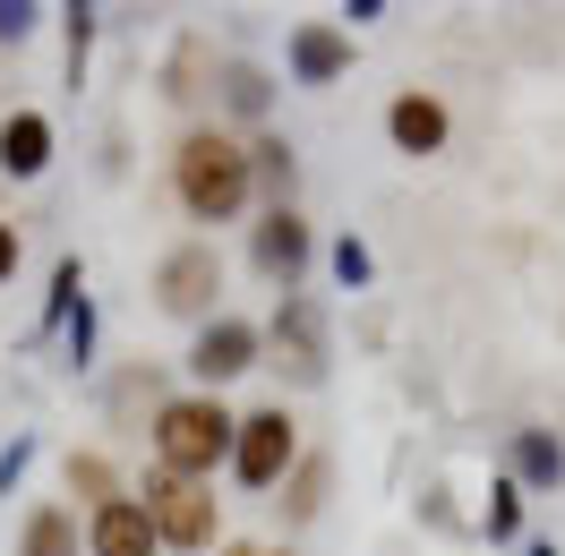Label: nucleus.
Here are the masks:
<instances>
[{
	"mask_svg": "<svg viewBox=\"0 0 565 556\" xmlns=\"http://www.w3.org/2000/svg\"><path fill=\"white\" fill-rule=\"evenodd\" d=\"M172 189H180V206L198 214V223H232V214L248 206V146L241 138H223V129H189L172 154Z\"/></svg>",
	"mask_w": 565,
	"mask_h": 556,
	"instance_id": "nucleus-1",
	"label": "nucleus"
},
{
	"mask_svg": "<svg viewBox=\"0 0 565 556\" xmlns=\"http://www.w3.org/2000/svg\"><path fill=\"white\" fill-rule=\"evenodd\" d=\"M232 437H241V419L223 411L214 394H180V403L154 411V453L180 480H206L214 462H232Z\"/></svg>",
	"mask_w": 565,
	"mask_h": 556,
	"instance_id": "nucleus-2",
	"label": "nucleus"
},
{
	"mask_svg": "<svg viewBox=\"0 0 565 556\" xmlns=\"http://www.w3.org/2000/svg\"><path fill=\"white\" fill-rule=\"evenodd\" d=\"M138 505H146V522H154V539H163V548H214V496H206V480L154 471Z\"/></svg>",
	"mask_w": 565,
	"mask_h": 556,
	"instance_id": "nucleus-3",
	"label": "nucleus"
},
{
	"mask_svg": "<svg viewBox=\"0 0 565 556\" xmlns=\"http://www.w3.org/2000/svg\"><path fill=\"white\" fill-rule=\"evenodd\" d=\"M300 462V437H291V411H248L241 437H232V471H241V488H275L282 471Z\"/></svg>",
	"mask_w": 565,
	"mask_h": 556,
	"instance_id": "nucleus-4",
	"label": "nucleus"
},
{
	"mask_svg": "<svg viewBox=\"0 0 565 556\" xmlns=\"http://www.w3.org/2000/svg\"><path fill=\"white\" fill-rule=\"evenodd\" d=\"M214 291H223V266H214V248L206 240H189L163 257V275H154V300L172 317H206L214 309Z\"/></svg>",
	"mask_w": 565,
	"mask_h": 556,
	"instance_id": "nucleus-5",
	"label": "nucleus"
},
{
	"mask_svg": "<svg viewBox=\"0 0 565 556\" xmlns=\"http://www.w3.org/2000/svg\"><path fill=\"white\" fill-rule=\"evenodd\" d=\"M189 368H198L206 385L241 377V368H257V325H248V317H214L206 334H198V351H189Z\"/></svg>",
	"mask_w": 565,
	"mask_h": 556,
	"instance_id": "nucleus-6",
	"label": "nucleus"
},
{
	"mask_svg": "<svg viewBox=\"0 0 565 556\" xmlns=\"http://www.w3.org/2000/svg\"><path fill=\"white\" fill-rule=\"evenodd\" d=\"M446 129H455V120H446V104H437V95H420V86L386 104V138H394V154H437V146H446Z\"/></svg>",
	"mask_w": 565,
	"mask_h": 556,
	"instance_id": "nucleus-7",
	"label": "nucleus"
},
{
	"mask_svg": "<svg viewBox=\"0 0 565 556\" xmlns=\"http://www.w3.org/2000/svg\"><path fill=\"white\" fill-rule=\"evenodd\" d=\"M163 539H154V522H146L138 496H120V505H104V514L86 522V556H154Z\"/></svg>",
	"mask_w": 565,
	"mask_h": 556,
	"instance_id": "nucleus-8",
	"label": "nucleus"
},
{
	"mask_svg": "<svg viewBox=\"0 0 565 556\" xmlns=\"http://www.w3.org/2000/svg\"><path fill=\"white\" fill-rule=\"evenodd\" d=\"M257 266H266V275H275L282 291L300 282V266H309V223H300L291 206H275L266 223H257Z\"/></svg>",
	"mask_w": 565,
	"mask_h": 556,
	"instance_id": "nucleus-9",
	"label": "nucleus"
},
{
	"mask_svg": "<svg viewBox=\"0 0 565 556\" xmlns=\"http://www.w3.org/2000/svg\"><path fill=\"white\" fill-rule=\"evenodd\" d=\"M343 70H352V35H334V26H300L291 35V77L300 86H334Z\"/></svg>",
	"mask_w": 565,
	"mask_h": 556,
	"instance_id": "nucleus-10",
	"label": "nucleus"
},
{
	"mask_svg": "<svg viewBox=\"0 0 565 556\" xmlns=\"http://www.w3.org/2000/svg\"><path fill=\"white\" fill-rule=\"evenodd\" d=\"M43 163H52V120H43V111H9V120H0V172L35 180Z\"/></svg>",
	"mask_w": 565,
	"mask_h": 556,
	"instance_id": "nucleus-11",
	"label": "nucleus"
},
{
	"mask_svg": "<svg viewBox=\"0 0 565 556\" xmlns=\"http://www.w3.org/2000/svg\"><path fill=\"white\" fill-rule=\"evenodd\" d=\"M565 480V446L548 428H514V488H557Z\"/></svg>",
	"mask_w": 565,
	"mask_h": 556,
	"instance_id": "nucleus-12",
	"label": "nucleus"
},
{
	"mask_svg": "<svg viewBox=\"0 0 565 556\" xmlns=\"http://www.w3.org/2000/svg\"><path fill=\"white\" fill-rule=\"evenodd\" d=\"M18 556H77V522L61 514V505H35L26 514V548Z\"/></svg>",
	"mask_w": 565,
	"mask_h": 556,
	"instance_id": "nucleus-13",
	"label": "nucleus"
},
{
	"mask_svg": "<svg viewBox=\"0 0 565 556\" xmlns=\"http://www.w3.org/2000/svg\"><path fill=\"white\" fill-rule=\"evenodd\" d=\"M70 488L86 496V505H95V514H104V505H120V488H111V462H95V453H77V462H70Z\"/></svg>",
	"mask_w": 565,
	"mask_h": 556,
	"instance_id": "nucleus-14",
	"label": "nucleus"
},
{
	"mask_svg": "<svg viewBox=\"0 0 565 556\" xmlns=\"http://www.w3.org/2000/svg\"><path fill=\"white\" fill-rule=\"evenodd\" d=\"M514 531H523V488L497 480V496H489V539H514Z\"/></svg>",
	"mask_w": 565,
	"mask_h": 556,
	"instance_id": "nucleus-15",
	"label": "nucleus"
},
{
	"mask_svg": "<svg viewBox=\"0 0 565 556\" xmlns=\"http://www.w3.org/2000/svg\"><path fill=\"white\" fill-rule=\"evenodd\" d=\"M248 180H275V189H282V180H291V146L257 138V146H248Z\"/></svg>",
	"mask_w": 565,
	"mask_h": 556,
	"instance_id": "nucleus-16",
	"label": "nucleus"
},
{
	"mask_svg": "<svg viewBox=\"0 0 565 556\" xmlns=\"http://www.w3.org/2000/svg\"><path fill=\"white\" fill-rule=\"evenodd\" d=\"M318 488H326V471L300 462V471H291V514H318Z\"/></svg>",
	"mask_w": 565,
	"mask_h": 556,
	"instance_id": "nucleus-17",
	"label": "nucleus"
},
{
	"mask_svg": "<svg viewBox=\"0 0 565 556\" xmlns=\"http://www.w3.org/2000/svg\"><path fill=\"white\" fill-rule=\"evenodd\" d=\"M86 43H95V9H70V77L86 70Z\"/></svg>",
	"mask_w": 565,
	"mask_h": 556,
	"instance_id": "nucleus-18",
	"label": "nucleus"
},
{
	"mask_svg": "<svg viewBox=\"0 0 565 556\" xmlns=\"http://www.w3.org/2000/svg\"><path fill=\"white\" fill-rule=\"evenodd\" d=\"M334 275H343V282H369V248H360V240H334Z\"/></svg>",
	"mask_w": 565,
	"mask_h": 556,
	"instance_id": "nucleus-19",
	"label": "nucleus"
},
{
	"mask_svg": "<svg viewBox=\"0 0 565 556\" xmlns=\"http://www.w3.org/2000/svg\"><path fill=\"white\" fill-rule=\"evenodd\" d=\"M232 104L257 111V104H266V77H257V70H232Z\"/></svg>",
	"mask_w": 565,
	"mask_h": 556,
	"instance_id": "nucleus-20",
	"label": "nucleus"
},
{
	"mask_svg": "<svg viewBox=\"0 0 565 556\" xmlns=\"http://www.w3.org/2000/svg\"><path fill=\"white\" fill-rule=\"evenodd\" d=\"M35 18H43V9H26V0H0V35H9V43L26 35V26H35Z\"/></svg>",
	"mask_w": 565,
	"mask_h": 556,
	"instance_id": "nucleus-21",
	"label": "nucleus"
},
{
	"mask_svg": "<svg viewBox=\"0 0 565 556\" xmlns=\"http://www.w3.org/2000/svg\"><path fill=\"white\" fill-rule=\"evenodd\" d=\"M18 275V223H0V282Z\"/></svg>",
	"mask_w": 565,
	"mask_h": 556,
	"instance_id": "nucleus-22",
	"label": "nucleus"
},
{
	"mask_svg": "<svg viewBox=\"0 0 565 556\" xmlns=\"http://www.w3.org/2000/svg\"><path fill=\"white\" fill-rule=\"evenodd\" d=\"M26 453H35V446H9V453H0V488H18V471H26Z\"/></svg>",
	"mask_w": 565,
	"mask_h": 556,
	"instance_id": "nucleus-23",
	"label": "nucleus"
},
{
	"mask_svg": "<svg viewBox=\"0 0 565 556\" xmlns=\"http://www.w3.org/2000/svg\"><path fill=\"white\" fill-rule=\"evenodd\" d=\"M223 556H266V548H223Z\"/></svg>",
	"mask_w": 565,
	"mask_h": 556,
	"instance_id": "nucleus-24",
	"label": "nucleus"
},
{
	"mask_svg": "<svg viewBox=\"0 0 565 556\" xmlns=\"http://www.w3.org/2000/svg\"><path fill=\"white\" fill-rule=\"evenodd\" d=\"M531 556H557V548H548V539H540V548H531Z\"/></svg>",
	"mask_w": 565,
	"mask_h": 556,
	"instance_id": "nucleus-25",
	"label": "nucleus"
}]
</instances>
